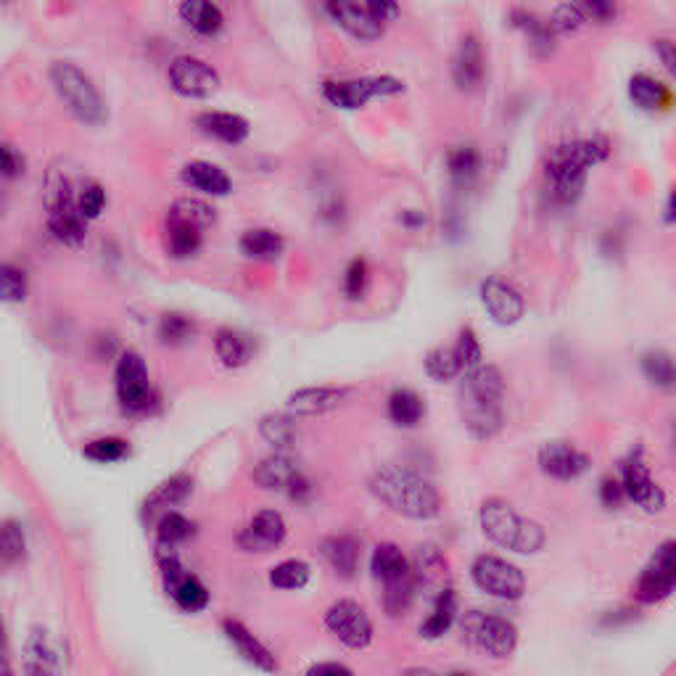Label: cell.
Instances as JSON below:
<instances>
[{
	"mask_svg": "<svg viewBox=\"0 0 676 676\" xmlns=\"http://www.w3.org/2000/svg\"><path fill=\"white\" fill-rule=\"evenodd\" d=\"M502 397H505V375L497 365H476L465 370L460 383V418L468 434L478 441L492 439L502 428Z\"/></svg>",
	"mask_w": 676,
	"mask_h": 676,
	"instance_id": "1",
	"label": "cell"
},
{
	"mask_svg": "<svg viewBox=\"0 0 676 676\" xmlns=\"http://www.w3.org/2000/svg\"><path fill=\"white\" fill-rule=\"evenodd\" d=\"M370 492L391 513L410 518V521H431L441 513V494L428 478L399 468L383 465L370 476Z\"/></svg>",
	"mask_w": 676,
	"mask_h": 676,
	"instance_id": "2",
	"label": "cell"
},
{
	"mask_svg": "<svg viewBox=\"0 0 676 676\" xmlns=\"http://www.w3.org/2000/svg\"><path fill=\"white\" fill-rule=\"evenodd\" d=\"M610 146L605 138L571 140L555 146L547 159V177L552 180V191L560 204H576L587 185L589 169L605 162Z\"/></svg>",
	"mask_w": 676,
	"mask_h": 676,
	"instance_id": "3",
	"label": "cell"
},
{
	"mask_svg": "<svg viewBox=\"0 0 676 676\" xmlns=\"http://www.w3.org/2000/svg\"><path fill=\"white\" fill-rule=\"evenodd\" d=\"M478 523L486 539L500 544L502 550L518 552V555H534L547 544V534L537 521L523 518L507 500L489 497L478 510Z\"/></svg>",
	"mask_w": 676,
	"mask_h": 676,
	"instance_id": "4",
	"label": "cell"
},
{
	"mask_svg": "<svg viewBox=\"0 0 676 676\" xmlns=\"http://www.w3.org/2000/svg\"><path fill=\"white\" fill-rule=\"evenodd\" d=\"M48 74H51V85L59 101L67 106V111L77 122L88 127H101L109 119V109H106L101 90L77 64L53 61Z\"/></svg>",
	"mask_w": 676,
	"mask_h": 676,
	"instance_id": "5",
	"label": "cell"
},
{
	"mask_svg": "<svg viewBox=\"0 0 676 676\" xmlns=\"http://www.w3.org/2000/svg\"><path fill=\"white\" fill-rule=\"evenodd\" d=\"M463 634L476 650H481L494 661H505L518 647V629H515V624L510 618L497 616V613H484V610L465 613Z\"/></svg>",
	"mask_w": 676,
	"mask_h": 676,
	"instance_id": "6",
	"label": "cell"
},
{
	"mask_svg": "<svg viewBox=\"0 0 676 676\" xmlns=\"http://www.w3.org/2000/svg\"><path fill=\"white\" fill-rule=\"evenodd\" d=\"M156 563L162 568V579L167 595L175 600V605L185 613H199L209 605V589L199 576H193L188 568L180 563L175 547L169 544H156Z\"/></svg>",
	"mask_w": 676,
	"mask_h": 676,
	"instance_id": "7",
	"label": "cell"
},
{
	"mask_svg": "<svg viewBox=\"0 0 676 676\" xmlns=\"http://www.w3.org/2000/svg\"><path fill=\"white\" fill-rule=\"evenodd\" d=\"M405 93V85L397 77H354V80H328L323 82V98L336 109L357 111L368 106L375 98H391Z\"/></svg>",
	"mask_w": 676,
	"mask_h": 676,
	"instance_id": "8",
	"label": "cell"
},
{
	"mask_svg": "<svg viewBox=\"0 0 676 676\" xmlns=\"http://www.w3.org/2000/svg\"><path fill=\"white\" fill-rule=\"evenodd\" d=\"M471 579L481 592L497 600H521L526 592V576L521 568L500 555H478L471 566Z\"/></svg>",
	"mask_w": 676,
	"mask_h": 676,
	"instance_id": "9",
	"label": "cell"
},
{
	"mask_svg": "<svg viewBox=\"0 0 676 676\" xmlns=\"http://www.w3.org/2000/svg\"><path fill=\"white\" fill-rule=\"evenodd\" d=\"M676 592V539L663 542L658 550L653 552V558L647 560V566L642 568L634 595L645 605H655L669 600Z\"/></svg>",
	"mask_w": 676,
	"mask_h": 676,
	"instance_id": "10",
	"label": "cell"
},
{
	"mask_svg": "<svg viewBox=\"0 0 676 676\" xmlns=\"http://www.w3.org/2000/svg\"><path fill=\"white\" fill-rule=\"evenodd\" d=\"M169 85L177 96L191 98V101H206L220 90V72L204 59L196 56H177L169 64Z\"/></svg>",
	"mask_w": 676,
	"mask_h": 676,
	"instance_id": "11",
	"label": "cell"
},
{
	"mask_svg": "<svg viewBox=\"0 0 676 676\" xmlns=\"http://www.w3.org/2000/svg\"><path fill=\"white\" fill-rule=\"evenodd\" d=\"M117 397L127 412H148L154 405V389L148 368L138 352H125L117 362Z\"/></svg>",
	"mask_w": 676,
	"mask_h": 676,
	"instance_id": "12",
	"label": "cell"
},
{
	"mask_svg": "<svg viewBox=\"0 0 676 676\" xmlns=\"http://www.w3.org/2000/svg\"><path fill=\"white\" fill-rule=\"evenodd\" d=\"M325 626L336 634L341 645L352 647V650H365L373 642V621L365 613L360 603L354 600H338L325 613Z\"/></svg>",
	"mask_w": 676,
	"mask_h": 676,
	"instance_id": "13",
	"label": "cell"
},
{
	"mask_svg": "<svg viewBox=\"0 0 676 676\" xmlns=\"http://www.w3.org/2000/svg\"><path fill=\"white\" fill-rule=\"evenodd\" d=\"M251 478H254V484H259L262 489H270V492H286L288 497H294V500H302L309 492V481L304 478V473L299 471V465H296L286 452H275V455L265 457V460L254 468Z\"/></svg>",
	"mask_w": 676,
	"mask_h": 676,
	"instance_id": "14",
	"label": "cell"
},
{
	"mask_svg": "<svg viewBox=\"0 0 676 676\" xmlns=\"http://www.w3.org/2000/svg\"><path fill=\"white\" fill-rule=\"evenodd\" d=\"M621 481H624L626 500H632L634 505H640L647 513H663L666 494H663L661 486L655 484L653 476H650V468H647L645 457H642V449L629 455V460L624 463Z\"/></svg>",
	"mask_w": 676,
	"mask_h": 676,
	"instance_id": "15",
	"label": "cell"
},
{
	"mask_svg": "<svg viewBox=\"0 0 676 676\" xmlns=\"http://www.w3.org/2000/svg\"><path fill=\"white\" fill-rule=\"evenodd\" d=\"M481 302H484L489 317L500 325L521 323V317L526 315V302H523L521 291L502 278H486L481 283Z\"/></svg>",
	"mask_w": 676,
	"mask_h": 676,
	"instance_id": "16",
	"label": "cell"
},
{
	"mask_svg": "<svg viewBox=\"0 0 676 676\" xmlns=\"http://www.w3.org/2000/svg\"><path fill=\"white\" fill-rule=\"evenodd\" d=\"M325 14L360 43H373L383 35V24L375 22L368 6H360L357 0H325Z\"/></svg>",
	"mask_w": 676,
	"mask_h": 676,
	"instance_id": "17",
	"label": "cell"
},
{
	"mask_svg": "<svg viewBox=\"0 0 676 676\" xmlns=\"http://www.w3.org/2000/svg\"><path fill=\"white\" fill-rule=\"evenodd\" d=\"M288 534L286 518L278 510H259L246 529L238 534V547L243 552H272L283 544Z\"/></svg>",
	"mask_w": 676,
	"mask_h": 676,
	"instance_id": "18",
	"label": "cell"
},
{
	"mask_svg": "<svg viewBox=\"0 0 676 676\" xmlns=\"http://www.w3.org/2000/svg\"><path fill=\"white\" fill-rule=\"evenodd\" d=\"M539 468L544 476L558 481H574L589 471V455L568 441H550L539 449Z\"/></svg>",
	"mask_w": 676,
	"mask_h": 676,
	"instance_id": "19",
	"label": "cell"
},
{
	"mask_svg": "<svg viewBox=\"0 0 676 676\" xmlns=\"http://www.w3.org/2000/svg\"><path fill=\"white\" fill-rule=\"evenodd\" d=\"M48 206V228L64 246H82L88 238V220L77 206V196H64L59 201H51Z\"/></svg>",
	"mask_w": 676,
	"mask_h": 676,
	"instance_id": "20",
	"label": "cell"
},
{
	"mask_svg": "<svg viewBox=\"0 0 676 676\" xmlns=\"http://www.w3.org/2000/svg\"><path fill=\"white\" fill-rule=\"evenodd\" d=\"M486 61L484 48L478 43L476 35H465L457 45L455 59H452V80H455L457 90L463 93H473L484 85Z\"/></svg>",
	"mask_w": 676,
	"mask_h": 676,
	"instance_id": "21",
	"label": "cell"
},
{
	"mask_svg": "<svg viewBox=\"0 0 676 676\" xmlns=\"http://www.w3.org/2000/svg\"><path fill=\"white\" fill-rule=\"evenodd\" d=\"M349 394L352 391L344 389V386H307V389L294 391L288 397V412L299 415V418L323 415V412H331L338 405H344Z\"/></svg>",
	"mask_w": 676,
	"mask_h": 676,
	"instance_id": "22",
	"label": "cell"
},
{
	"mask_svg": "<svg viewBox=\"0 0 676 676\" xmlns=\"http://www.w3.org/2000/svg\"><path fill=\"white\" fill-rule=\"evenodd\" d=\"M222 634H225V640H228L230 645L236 647V653L241 655L246 663H251V666H257V669L262 671H278L275 655H272L270 650H267V647L241 624V621H236V618L222 621Z\"/></svg>",
	"mask_w": 676,
	"mask_h": 676,
	"instance_id": "23",
	"label": "cell"
},
{
	"mask_svg": "<svg viewBox=\"0 0 676 676\" xmlns=\"http://www.w3.org/2000/svg\"><path fill=\"white\" fill-rule=\"evenodd\" d=\"M196 125L201 127V133L209 135V138L220 140V143H228V146H238L243 140L249 138L251 127L249 122L233 111H204Z\"/></svg>",
	"mask_w": 676,
	"mask_h": 676,
	"instance_id": "24",
	"label": "cell"
},
{
	"mask_svg": "<svg viewBox=\"0 0 676 676\" xmlns=\"http://www.w3.org/2000/svg\"><path fill=\"white\" fill-rule=\"evenodd\" d=\"M185 185H191L193 191L204 193V196H228L233 191L228 172L212 162H188L180 172Z\"/></svg>",
	"mask_w": 676,
	"mask_h": 676,
	"instance_id": "25",
	"label": "cell"
},
{
	"mask_svg": "<svg viewBox=\"0 0 676 676\" xmlns=\"http://www.w3.org/2000/svg\"><path fill=\"white\" fill-rule=\"evenodd\" d=\"M177 11H180L185 27L201 37L220 35L222 27H225V16L214 0H180Z\"/></svg>",
	"mask_w": 676,
	"mask_h": 676,
	"instance_id": "26",
	"label": "cell"
},
{
	"mask_svg": "<svg viewBox=\"0 0 676 676\" xmlns=\"http://www.w3.org/2000/svg\"><path fill=\"white\" fill-rule=\"evenodd\" d=\"M370 571L378 581L383 584H391V581L405 579L412 574L410 560L405 558V552L399 550L397 544H378L370 555Z\"/></svg>",
	"mask_w": 676,
	"mask_h": 676,
	"instance_id": "27",
	"label": "cell"
},
{
	"mask_svg": "<svg viewBox=\"0 0 676 676\" xmlns=\"http://www.w3.org/2000/svg\"><path fill=\"white\" fill-rule=\"evenodd\" d=\"M24 653H27V666H24L27 674L45 676L59 671V655H56V647H53L51 642V634L43 632V629H35V632L27 637Z\"/></svg>",
	"mask_w": 676,
	"mask_h": 676,
	"instance_id": "28",
	"label": "cell"
},
{
	"mask_svg": "<svg viewBox=\"0 0 676 676\" xmlns=\"http://www.w3.org/2000/svg\"><path fill=\"white\" fill-rule=\"evenodd\" d=\"M323 558L331 563V568L338 576L352 579L360 571V542L354 537H331L323 542Z\"/></svg>",
	"mask_w": 676,
	"mask_h": 676,
	"instance_id": "29",
	"label": "cell"
},
{
	"mask_svg": "<svg viewBox=\"0 0 676 676\" xmlns=\"http://www.w3.org/2000/svg\"><path fill=\"white\" fill-rule=\"evenodd\" d=\"M241 251L243 257L254 259V262H275L283 257L286 241L270 228H251L241 236Z\"/></svg>",
	"mask_w": 676,
	"mask_h": 676,
	"instance_id": "30",
	"label": "cell"
},
{
	"mask_svg": "<svg viewBox=\"0 0 676 676\" xmlns=\"http://www.w3.org/2000/svg\"><path fill=\"white\" fill-rule=\"evenodd\" d=\"M389 420L399 428H415L426 415V402L420 397L418 391L412 389H394L389 397Z\"/></svg>",
	"mask_w": 676,
	"mask_h": 676,
	"instance_id": "31",
	"label": "cell"
},
{
	"mask_svg": "<svg viewBox=\"0 0 676 676\" xmlns=\"http://www.w3.org/2000/svg\"><path fill=\"white\" fill-rule=\"evenodd\" d=\"M457 618V595L455 589H441L439 597H436V605L431 610V616L426 618V624L420 626V637L426 640H439L444 634L452 629Z\"/></svg>",
	"mask_w": 676,
	"mask_h": 676,
	"instance_id": "32",
	"label": "cell"
},
{
	"mask_svg": "<svg viewBox=\"0 0 676 676\" xmlns=\"http://www.w3.org/2000/svg\"><path fill=\"white\" fill-rule=\"evenodd\" d=\"M481 151L471 143H465V146H455L447 154V172L452 177V183L460 185V188H468V185L481 175Z\"/></svg>",
	"mask_w": 676,
	"mask_h": 676,
	"instance_id": "33",
	"label": "cell"
},
{
	"mask_svg": "<svg viewBox=\"0 0 676 676\" xmlns=\"http://www.w3.org/2000/svg\"><path fill=\"white\" fill-rule=\"evenodd\" d=\"M193 492V478L185 476V473H177V476L167 478L164 484H159L154 489V494L146 500V513L154 515L159 510H169V507L180 505L191 497Z\"/></svg>",
	"mask_w": 676,
	"mask_h": 676,
	"instance_id": "34",
	"label": "cell"
},
{
	"mask_svg": "<svg viewBox=\"0 0 676 676\" xmlns=\"http://www.w3.org/2000/svg\"><path fill=\"white\" fill-rule=\"evenodd\" d=\"M629 98L634 101V106H640L645 111H658L666 109L671 101L669 88L658 82L650 74H634L629 80Z\"/></svg>",
	"mask_w": 676,
	"mask_h": 676,
	"instance_id": "35",
	"label": "cell"
},
{
	"mask_svg": "<svg viewBox=\"0 0 676 676\" xmlns=\"http://www.w3.org/2000/svg\"><path fill=\"white\" fill-rule=\"evenodd\" d=\"M204 246V230L188 222L167 220V249L175 259L196 257Z\"/></svg>",
	"mask_w": 676,
	"mask_h": 676,
	"instance_id": "36",
	"label": "cell"
},
{
	"mask_svg": "<svg viewBox=\"0 0 676 676\" xmlns=\"http://www.w3.org/2000/svg\"><path fill=\"white\" fill-rule=\"evenodd\" d=\"M642 375L647 381L653 383L655 389L674 391L676 389V357L669 352H661V349H653V352H645L640 360Z\"/></svg>",
	"mask_w": 676,
	"mask_h": 676,
	"instance_id": "37",
	"label": "cell"
},
{
	"mask_svg": "<svg viewBox=\"0 0 676 676\" xmlns=\"http://www.w3.org/2000/svg\"><path fill=\"white\" fill-rule=\"evenodd\" d=\"M214 352L220 357L225 368H243L251 360V344L243 333L233 331V328H222L214 336Z\"/></svg>",
	"mask_w": 676,
	"mask_h": 676,
	"instance_id": "38",
	"label": "cell"
},
{
	"mask_svg": "<svg viewBox=\"0 0 676 676\" xmlns=\"http://www.w3.org/2000/svg\"><path fill=\"white\" fill-rule=\"evenodd\" d=\"M259 434H262V439H265L275 452H288V449L296 444V423L291 415L272 412V415H265L262 423H259Z\"/></svg>",
	"mask_w": 676,
	"mask_h": 676,
	"instance_id": "39",
	"label": "cell"
},
{
	"mask_svg": "<svg viewBox=\"0 0 676 676\" xmlns=\"http://www.w3.org/2000/svg\"><path fill=\"white\" fill-rule=\"evenodd\" d=\"M418 587L420 579L418 574H415V568H412V574L405 576V579L383 584V608H386V613H389V616H402V613H407L412 600H415V595H418Z\"/></svg>",
	"mask_w": 676,
	"mask_h": 676,
	"instance_id": "40",
	"label": "cell"
},
{
	"mask_svg": "<svg viewBox=\"0 0 676 676\" xmlns=\"http://www.w3.org/2000/svg\"><path fill=\"white\" fill-rule=\"evenodd\" d=\"M426 373L428 378L444 383L457 378L460 373H465V365L460 360V352L457 346H436L426 354Z\"/></svg>",
	"mask_w": 676,
	"mask_h": 676,
	"instance_id": "41",
	"label": "cell"
},
{
	"mask_svg": "<svg viewBox=\"0 0 676 676\" xmlns=\"http://www.w3.org/2000/svg\"><path fill=\"white\" fill-rule=\"evenodd\" d=\"M167 220L188 222V225H196L201 230H209L217 222V212H214L212 204H206L201 199H177L169 206Z\"/></svg>",
	"mask_w": 676,
	"mask_h": 676,
	"instance_id": "42",
	"label": "cell"
},
{
	"mask_svg": "<svg viewBox=\"0 0 676 676\" xmlns=\"http://www.w3.org/2000/svg\"><path fill=\"white\" fill-rule=\"evenodd\" d=\"M513 24L523 35L529 37V43L537 48L539 53H550L555 48V32L547 22H539L534 14H526V11H515L513 14Z\"/></svg>",
	"mask_w": 676,
	"mask_h": 676,
	"instance_id": "43",
	"label": "cell"
},
{
	"mask_svg": "<svg viewBox=\"0 0 676 676\" xmlns=\"http://www.w3.org/2000/svg\"><path fill=\"white\" fill-rule=\"evenodd\" d=\"M156 537H159V544L177 547V544L188 542L193 537V523L175 510H164L159 523H156Z\"/></svg>",
	"mask_w": 676,
	"mask_h": 676,
	"instance_id": "44",
	"label": "cell"
},
{
	"mask_svg": "<svg viewBox=\"0 0 676 676\" xmlns=\"http://www.w3.org/2000/svg\"><path fill=\"white\" fill-rule=\"evenodd\" d=\"M309 576H312V568L304 563V560H283L278 566L270 571V584L275 589H302L307 587Z\"/></svg>",
	"mask_w": 676,
	"mask_h": 676,
	"instance_id": "45",
	"label": "cell"
},
{
	"mask_svg": "<svg viewBox=\"0 0 676 676\" xmlns=\"http://www.w3.org/2000/svg\"><path fill=\"white\" fill-rule=\"evenodd\" d=\"M127 452H130V444L119 436H101V439H93L88 447L82 449V455L93 460V463H119L125 460Z\"/></svg>",
	"mask_w": 676,
	"mask_h": 676,
	"instance_id": "46",
	"label": "cell"
},
{
	"mask_svg": "<svg viewBox=\"0 0 676 676\" xmlns=\"http://www.w3.org/2000/svg\"><path fill=\"white\" fill-rule=\"evenodd\" d=\"M196 333V325H193L191 317L177 315V312H169V315L162 317V323H159V338H162V344L169 346H180L188 344Z\"/></svg>",
	"mask_w": 676,
	"mask_h": 676,
	"instance_id": "47",
	"label": "cell"
},
{
	"mask_svg": "<svg viewBox=\"0 0 676 676\" xmlns=\"http://www.w3.org/2000/svg\"><path fill=\"white\" fill-rule=\"evenodd\" d=\"M27 552V539H24L22 526L16 521L3 523V531H0V555H3V566H14L24 558Z\"/></svg>",
	"mask_w": 676,
	"mask_h": 676,
	"instance_id": "48",
	"label": "cell"
},
{
	"mask_svg": "<svg viewBox=\"0 0 676 676\" xmlns=\"http://www.w3.org/2000/svg\"><path fill=\"white\" fill-rule=\"evenodd\" d=\"M587 22H589L587 14H584V8H581L579 3H560V6L552 11V19L547 24H550L555 35H574V32H579Z\"/></svg>",
	"mask_w": 676,
	"mask_h": 676,
	"instance_id": "49",
	"label": "cell"
},
{
	"mask_svg": "<svg viewBox=\"0 0 676 676\" xmlns=\"http://www.w3.org/2000/svg\"><path fill=\"white\" fill-rule=\"evenodd\" d=\"M368 283H370V267L365 259H352L349 262V267H346L344 272V294L346 299H352V302H357V299H362L365 296V291H368Z\"/></svg>",
	"mask_w": 676,
	"mask_h": 676,
	"instance_id": "50",
	"label": "cell"
},
{
	"mask_svg": "<svg viewBox=\"0 0 676 676\" xmlns=\"http://www.w3.org/2000/svg\"><path fill=\"white\" fill-rule=\"evenodd\" d=\"M0 288L6 302H24L27 299V272L16 265L0 267Z\"/></svg>",
	"mask_w": 676,
	"mask_h": 676,
	"instance_id": "51",
	"label": "cell"
},
{
	"mask_svg": "<svg viewBox=\"0 0 676 676\" xmlns=\"http://www.w3.org/2000/svg\"><path fill=\"white\" fill-rule=\"evenodd\" d=\"M77 206H80V212L85 214V220H96L101 217V212L106 209V191H103V185L96 183V180H90L80 188L77 193Z\"/></svg>",
	"mask_w": 676,
	"mask_h": 676,
	"instance_id": "52",
	"label": "cell"
},
{
	"mask_svg": "<svg viewBox=\"0 0 676 676\" xmlns=\"http://www.w3.org/2000/svg\"><path fill=\"white\" fill-rule=\"evenodd\" d=\"M457 352H460V360H463L465 370L476 368V365H481L484 362V349H481V344H478L476 333H473V328H463L460 331V336H457Z\"/></svg>",
	"mask_w": 676,
	"mask_h": 676,
	"instance_id": "53",
	"label": "cell"
},
{
	"mask_svg": "<svg viewBox=\"0 0 676 676\" xmlns=\"http://www.w3.org/2000/svg\"><path fill=\"white\" fill-rule=\"evenodd\" d=\"M589 22L610 24L616 19V0H579Z\"/></svg>",
	"mask_w": 676,
	"mask_h": 676,
	"instance_id": "54",
	"label": "cell"
},
{
	"mask_svg": "<svg viewBox=\"0 0 676 676\" xmlns=\"http://www.w3.org/2000/svg\"><path fill=\"white\" fill-rule=\"evenodd\" d=\"M365 6L373 14L375 22H381L383 27L389 22H397L399 14H402V6H399V0H365Z\"/></svg>",
	"mask_w": 676,
	"mask_h": 676,
	"instance_id": "55",
	"label": "cell"
},
{
	"mask_svg": "<svg viewBox=\"0 0 676 676\" xmlns=\"http://www.w3.org/2000/svg\"><path fill=\"white\" fill-rule=\"evenodd\" d=\"M624 500H626L624 481L605 476L603 481H600V502H603L605 507H618Z\"/></svg>",
	"mask_w": 676,
	"mask_h": 676,
	"instance_id": "56",
	"label": "cell"
},
{
	"mask_svg": "<svg viewBox=\"0 0 676 676\" xmlns=\"http://www.w3.org/2000/svg\"><path fill=\"white\" fill-rule=\"evenodd\" d=\"M24 167H27V162H24V156L19 154L16 148L14 146H3V177H8V180H14V177H22Z\"/></svg>",
	"mask_w": 676,
	"mask_h": 676,
	"instance_id": "57",
	"label": "cell"
},
{
	"mask_svg": "<svg viewBox=\"0 0 676 676\" xmlns=\"http://www.w3.org/2000/svg\"><path fill=\"white\" fill-rule=\"evenodd\" d=\"M655 53H658V59L666 67V72L676 80V43H671V40H655Z\"/></svg>",
	"mask_w": 676,
	"mask_h": 676,
	"instance_id": "58",
	"label": "cell"
},
{
	"mask_svg": "<svg viewBox=\"0 0 676 676\" xmlns=\"http://www.w3.org/2000/svg\"><path fill=\"white\" fill-rule=\"evenodd\" d=\"M307 674H352V669L344 663H315V666H309Z\"/></svg>",
	"mask_w": 676,
	"mask_h": 676,
	"instance_id": "59",
	"label": "cell"
},
{
	"mask_svg": "<svg viewBox=\"0 0 676 676\" xmlns=\"http://www.w3.org/2000/svg\"><path fill=\"white\" fill-rule=\"evenodd\" d=\"M402 222H405L407 228H420V225H426V217H420V214L405 212L402 214Z\"/></svg>",
	"mask_w": 676,
	"mask_h": 676,
	"instance_id": "60",
	"label": "cell"
},
{
	"mask_svg": "<svg viewBox=\"0 0 676 676\" xmlns=\"http://www.w3.org/2000/svg\"><path fill=\"white\" fill-rule=\"evenodd\" d=\"M674 220H676V188L671 191L669 204H666V222H674Z\"/></svg>",
	"mask_w": 676,
	"mask_h": 676,
	"instance_id": "61",
	"label": "cell"
},
{
	"mask_svg": "<svg viewBox=\"0 0 676 676\" xmlns=\"http://www.w3.org/2000/svg\"><path fill=\"white\" fill-rule=\"evenodd\" d=\"M6 3H11V0H6Z\"/></svg>",
	"mask_w": 676,
	"mask_h": 676,
	"instance_id": "62",
	"label": "cell"
}]
</instances>
